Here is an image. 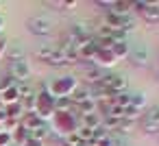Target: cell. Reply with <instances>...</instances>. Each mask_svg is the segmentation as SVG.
<instances>
[{
    "label": "cell",
    "mask_w": 159,
    "mask_h": 146,
    "mask_svg": "<svg viewBox=\"0 0 159 146\" xmlns=\"http://www.w3.org/2000/svg\"><path fill=\"white\" fill-rule=\"evenodd\" d=\"M79 87V79L72 76V74H66V76H59L55 79L52 83H48V92L52 98H63V96H72V92Z\"/></svg>",
    "instance_id": "6da1fadb"
},
{
    "label": "cell",
    "mask_w": 159,
    "mask_h": 146,
    "mask_svg": "<svg viewBox=\"0 0 159 146\" xmlns=\"http://www.w3.org/2000/svg\"><path fill=\"white\" fill-rule=\"evenodd\" d=\"M35 113H37L44 122L52 120V116H55V98H52V96H50V92H48V83H46V85H42V87L37 89V105H35Z\"/></svg>",
    "instance_id": "7a4b0ae2"
},
{
    "label": "cell",
    "mask_w": 159,
    "mask_h": 146,
    "mask_svg": "<svg viewBox=\"0 0 159 146\" xmlns=\"http://www.w3.org/2000/svg\"><path fill=\"white\" fill-rule=\"evenodd\" d=\"M76 124H79V118L74 116V113H55L52 116V135H70V133H74V129H76Z\"/></svg>",
    "instance_id": "3957f363"
},
{
    "label": "cell",
    "mask_w": 159,
    "mask_h": 146,
    "mask_svg": "<svg viewBox=\"0 0 159 146\" xmlns=\"http://www.w3.org/2000/svg\"><path fill=\"white\" fill-rule=\"evenodd\" d=\"M31 74H33V68L26 59H20V61H9V76L18 83H29L31 81Z\"/></svg>",
    "instance_id": "277c9868"
},
{
    "label": "cell",
    "mask_w": 159,
    "mask_h": 146,
    "mask_svg": "<svg viewBox=\"0 0 159 146\" xmlns=\"http://www.w3.org/2000/svg\"><path fill=\"white\" fill-rule=\"evenodd\" d=\"M102 85L109 89V94H111V96H118V94H122V92H129V89H126V87H129V81H126V76H124V74H118V72L105 74V79H102Z\"/></svg>",
    "instance_id": "5b68a950"
},
{
    "label": "cell",
    "mask_w": 159,
    "mask_h": 146,
    "mask_svg": "<svg viewBox=\"0 0 159 146\" xmlns=\"http://www.w3.org/2000/svg\"><path fill=\"white\" fill-rule=\"evenodd\" d=\"M26 29H29V33H33V35L46 37V35L52 33V22H50L48 18H44V16H35V18H31V20L26 22Z\"/></svg>",
    "instance_id": "8992f818"
},
{
    "label": "cell",
    "mask_w": 159,
    "mask_h": 146,
    "mask_svg": "<svg viewBox=\"0 0 159 146\" xmlns=\"http://www.w3.org/2000/svg\"><path fill=\"white\" fill-rule=\"evenodd\" d=\"M126 59H129L135 68H146L148 61H150V52H148V48H146L144 44H135V46H131Z\"/></svg>",
    "instance_id": "52a82bcc"
},
{
    "label": "cell",
    "mask_w": 159,
    "mask_h": 146,
    "mask_svg": "<svg viewBox=\"0 0 159 146\" xmlns=\"http://www.w3.org/2000/svg\"><path fill=\"white\" fill-rule=\"evenodd\" d=\"M92 63L98 66V68H102V70H107V68H113L118 63V59L113 57L111 48H98V52H96V57H94Z\"/></svg>",
    "instance_id": "ba28073f"
},
{
    "label": "cell",
    "mask_w": 159,
    "mask_h": 146,
    "mask_svg": "<svg viewBox=\"0 0 159 146\" xmlns=\"http://www.w3.org/2000/svg\"><path fill=\"white\" fill-rule=\"evenodd\" d=\"M105 74H107V72H105L102 68H98V66H94V63H87V66H85V72H83L85 85H98V83H102Z\"/></svg>",
    "instance_id": "9c48e42d"
},
{
    "label": "cell",
    "mask_w": 159,
    "mask_h": 146,
    "mask_svg": "<svg viewBox=\"0 0 159 146\" xmlns=\"http://www.w3.org/2000/svg\"><path fill=\"white\" fill-rule=\"evenodd\" d=\"M42 122H44V120H42L37 113H24V116H22V120H20V126H22L26 133H33Z\"/></svg>",
    "instance_id": "30bf717a"
},
{
    "label": "cell",
    "mask_w": 159,
    "mask_h": 146,
    "mask_svg": "<svg viewBox=\"0 0 159 146\" xmlns=\"http://www.w3.org/2000/svg\"><path fill=\"white\" fill-rule=\"evenodd\" d=\"M87 98H92V87L89 85H81L79 83V87L72 92V96H70V100H72V105L76 107V105H81L83 100H87Z\"/></svg>",
    "instance_id": "8fae6325"
},
{
    "label": "cell",
    "mask_w": 159,
    "mask_h": 146,
    "mask_svg": "<svg viewBox=\"0 0 159 146\" xmlns=\"http://www.w3.org/2000/svg\"><path fill=\"white\" fill-rule=\"evenodd\" d=\"M142 18L148 24H157L159 22V2H148V7L142 11Z\"/></svg>",
    "instance_id": "7c38bea8"
},
{
    "label": "cell",
    "mask_w": 159,
    "mask_h": 146,
    "mask_svg": "<svg viewBox=\"0 0 159 146\" xmlns=\"http://www.w3.org/2000/svg\"><path fill=\"white\" fill-rule=\"evenodd\" d=\"M79 122H81V124H85L87 129L96 131L98 126H102V116L96 111V113H89V116H83V118H79Z\"/></svg>",
    "instance_id": "4fadbf2b"
},
{
    "label": "cell",
    "mask_w": 159,
    "mask_h": 146,
    "mask_svg": "<svg viewBox=\"0 0 159 146\" xmlns=\"http://www.w3.org/2000/svg\"><path fill=\"white\" fill-rule=\"evenodd\" d=\"M31 137H35V139H39V142H46L48 137H52V126H50V122H42V124L31 133Z\"/></svg>",
    "instance_id": "5bb4252c"
},
{
    "label": "cell",
    "mask_w": 159,
    "mask_h": 146,
    "mask_svg": "<svg viewBox=\"0 0 159 146\" xmlns=\"http://www.w3.org/2000/svg\"><path fill=\"white\" fill-rule=\"evenodd\" d=\"M131 5L133 2H129V0H113V5H111V13H116V16H129L133 9H131Z\"/></svg>",
    "instance_id": "9a60e30c"
},
{
    "label": "cell",
    "mask_w": 159,
    "mask_h": 146,
    "mask_svg": "<svg viewBox=\"0 0 159 146\" xmlns=\"http://www.w3.org/2000/svg\"><path fill=\"white\" fill-rule=\"evenodd\" d=\"M139 122H148V124H159V105H150L144 113H142V118H139Z\"/></svg>",
    "instance_id": "2e32d148"
},
{
    "label": "cell",
    "mask_w": 159,
    "mask_h": 146,
    "mask_svg": "<svg viewBox=\"0 0 159 146\" xmlns=\"http://www.w3.org/2000/svg\"><path fill=\"white\" fill-rule=\"evenodd\" d=\"M129 50H131V44L129 42H116L113 46H111V52H113V57L120 61V59H126L129 57Z\"/></svg>",
    "instance_id": "e0dca14e"
},
{
    "label": "cell",
    "mask_w": 159,
    "mask_h": 146,
    "mask_svg": "<svg viewBox=\"0 0 159 146\" xmlns=\"http://www.w3.org/2000/svg\"><path fill=\"white\" fill-rule=\"evenodd\" d=\"M2 109H5V116H7V118H18V120H22V116H24V107H22L20 100H18V103H11V105H5Z\"/></svg>",
    "instance_id": "ac0fdd59"
},
{
    "label": "cell",
    "mask_w": 159,
    "mask_h": 146,
    "mask_svg": "<svg viewBox=\"0 0 159 146\" xmlns=\"http://www.w3.org/2000/svg\"><path fill=\"white\" fill-rule=\"evenodd\" d=\"M72 109H74V105L68 96L55 98V113H72Z\"/></svg>",
    "instance_id": "d6986e66"
},
{
    "label": "cell",
    "mask_w": 159,
    "mask_h": 146,
    "mask_svg": "<svg viewBox=\"0 0 159 146\" xmlns=\"http://www.w3.org/2000/svg\"><path fill=\"white\" fill-rule=\"evenodd\" d=\"M146 103H148V98H146L144 92H133V94H131V107H133V109L144 111V109H146Z\"/></svg>",
    "instance_id": "ffe728a7"
},
{
    "label": "cell",
    "mask_w": 159,
    "mask_h": 146,
    "mask_svg": "<svg viewBox=\"0 0 159 146\" xmlns=\"http://www.w3.org/2000/svg\"><path fill=\"white\" fill-rule=\"evenodd\" d=\"M18 100H20V96H18V87H16V85L0 94V103H2V107H5V105H11V103H18Z\"/></svg>",
    "instance_id": "44dd1931"
},
{
    "label": "cell",
    "mask_w": 159,
    "mask_h": 146,
    "mask_svg": "<svg viewBox=\"0 0 159 146\" xmlns=\"http://www.w3.org/2000/svg\"><path fill=\"white\" fill-rule=\"evenodd\" d=\"M46 7H55V9H74L79 7L76 0H46Z\"/></svg>",
    "instance_id": "7402d4cb"
},
{
    "label": "cell",
    "mask_w": 159,
    "mask_h": 146,
    "mask_svg": "<svg viewBox=\"0 0 159 146\" xmlns=\"http://www.w3.org/2000/svg\"><path fill=\"white\" fill-rule=\"evenodd\" d=\"M48 66H68V57H66V52H63L61 48H55L52 55H50V59H48Z\"/></svg>",
    "instance_id": "603a6c76"
},
{
    "label": "cell",
    "mask_w": 159,
    "mask_h": 146,
    "mask_svg": "<svg viewBox=\"0 0 159 146\" xmlns=\"http://www.w3.org/2000/svg\"><path fill=\"white\" fill-rule=\"evenodd\" d=\"M16 87H18V96H20V100H24V98L33 96V94L37 92V89H35V87L31 85V81H29V83H18Z\"/></svg>",
    "instance_id": "cb8c5ba5"
},
{
    "label": "cell",
    "mask_w": 159,
    "mask_h": 146,
    "mask_svg": "<svg viewBox=\"0 0 159 146\" xmlns=\"http://www.w3.org/2000/svg\"><path fill=\"white\" fill-rule=\"evenodd\" d=\"M5 55L9 57V61H20V59H26V57H24V48H22V46L7 48V52H5Z\"/></svg>",
    "instance_id": "d4e9b609"
},
{
    "label": "cell",
    "mask_w": 159,
    "mask_h": 146,
    "mask_svg": "<svg viewBox=\"0 0 159 146\" xmlns=\"http://www.w3.org/2000/svg\"><path fill=\"white\" fill-rule=\"evenodd\" d=\"M113 103H116L118 107H122V109L131 107V92H122V94L113 96Z\"/></svg>",
    "instance_id": "484cf974"
},
{
    "label": "cell",
    "mask_w": 159,
    "mask_h": 146,
    "mask_svg": "<svg viewBox=\"0 0 159 146\" xmlns=\"http://www.w3.org/2000/svg\"><path fill=\"white\" fill-rule=\"evenodd\" d=\"M139 118H142V111H137L133 107H126L122 113V120H126V122H139Z\"/></svg>",
    "instance_id": "4316f807"
},
{
    "label": "cell",
    "mask_w": 159,
    "mask_h": 146,
    "mask_svg": "<svg viewBox=\"0 0 159 146\" xmlns=\"http://www.w3.org/2000/svg\"><path fill=\"white\" fill-rule=\"evenodd\" d=\"M52 50H55L52 46H42V48H37V52H35V55H37V59H39V61H44V63H48V59H50V55H52Z\"/></svg>",
    "instance_id": "83f0119b"
},
{
    "label": "cell",
    "mask_w": 159,
    "mask_h": 146,
    "mask_svg": "<svg viewBox=\"0 0 159 146\" xmlns=\"http://www.w3.org/2000/svg\"><path fill=\"white\" fill-rule=\"evenodd\" d=\"M139 126H142V131H144V133H148V135H157V133H159V124H148V122H139Z\"/></svg>",
    "instance_id": "f1b7e54d"
},
{
    "label": "cell",
    "mask_w": 159,
    "mask_h": 146,
    "mask_svg": "<svg viewBox=\"0 0 159 146\" xmlns=\"http://www.w3.org/2000/svg\"><path fill=\"white\" fill-rule=\"evenodd\" d=\"M16 85V81L7 74V76H2V79H0V94H2V92H7L9 87H13Z\"/></svg>",
    "instance_id": "f546056e"
},
{
    "label": "cell",
    "mask_w": 159,
    "mask_h": 146,
    "mask_svg": "<svg viewBox=\"0 0 159 146\" xmlns=\"http://www.w3.org/2000/svg\"><path fill=\"white\" fill-rule=\"evenodd\" d=\"M13 144V135L7 131H0V146H11Z\"/></svg>",
    "instance_id": "4dcf8cb0"
},
{
    "label": "cell",
    "mask_w": 159,
    "mask_h": 146,
    "mask_svg": "<svg viewBox=\"0 0 159 146\" xmlns=\"http://www.w3.org/2000/svg\"><path fill=\"white\" fill-rule=\"evenodd\" d=\"M146 7H148V2H146V0H135V2L131 5V9H135L137 13H142V11H144Z\"/></svg>",
    "instance_id": "1f68e13d"
},
{
    "label": "cell",
    "mask_w": 159,
    "mask_h": 146,
    "mask_svg": "<svg viewBox=\"0 0 159 146\" xmlns=\"http://www.w3.org/2000/svg\"><path fill=\"white\" fill-rule=\"evenodd\" d=\"M22 146H44V142H39V139H35V137H29Z\"/></svg>",
    "instance_id": "d6a6232c"
},
{
    "label": "cell",
    "mask_w": 159,
    "mask_h": 146,
    "mask_svg": "<svg viewBox=\"0 0 159 146\" xmlns=\"http://www.w3.org/2000/svg\"><path fill=\"white\" fill-rule=\"evenodd\" d=\"M7 48H9V42H7L5 37H0V57L7 52Z\"/></svg>",
    "instance_id": "836d02e7"
},
{
    "label": "cell",
    "mask_w": 159,
    "mask_h": 146,
    "mask_svg": "<svg viewBox=\"0 0 159 146\" xmlns=\"http://www.w3.org/2000/svg\"><path fill=\"white\" fill-rule=\"evenodd\" d=\"M94 146H113V144H111V139H109V137H105V139H100V142H98V144H94Z\"/></svg>",
    "instance_id": "e575fe53"
},
{
    "label": "cell",
    "mask_w": 159,
    "mask_h": 146,
    "mask_svg": "<svg viewBox=\"0 0 159 146\" xmlns=\"http://www.w3.org/2000/svg\"><path fill=\"white\" fill-rule=\"evenodd\" d=\"M2 31H5V18L0 16V35H2Z\"/></svg>",
    "instance_id": "d590c367"
},
{
    "label": "cell",
    "mask_w": 159,
    "mask_h": 146,
    "mask_svg": "<svg viewBox=\"0 0 159 146\" xmlns=\"http://www.w3.org/2000/svg\"><path fill=\"white\" fill-rule=\"evenodd\" d=\"M11 146H20V144H16V142H13V144H11Z\"/></svg>",
    "instance_id": "8d00e7d4"
},
{
    "label": "cell",
    "mask_w": 159,
    "mask_h": 146,
    "mask_svg": "<svg viewBox=\"0 0 159 146\" xmlns=\"http://www.w3.org/2000/svg\"><path fill=\"white\" fill-rule=\"evenodd\" d=\"M0 109H2V103H0Z\"/></svg>",
    "instance_id": "74e56055"
}]
</instances>
